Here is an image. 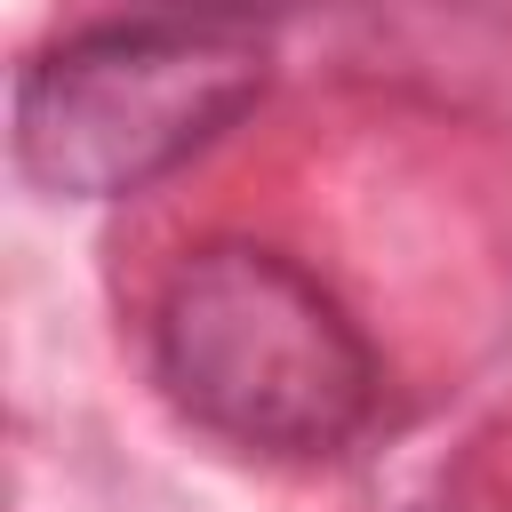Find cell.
<instances>
[{"mask_svg": "<svg viewBox=\"0 0 512 512\" xmlns=\"http://www.w3.org/2000/svg\"><path fill=\"white\" fill-rule=\"evenodd\" d=\"M160 384L176 408L240 448L320 456L360 432L376 360L352 312L280 248H192L160 288Z\"/></svg>", "mask_w": 512, "mask_h": 512, "instance_id": "6da1fadb", "label": "cell"}, {"mask_svg": "<svg viewBox=\"0 0 512 512\" xmlns=\"http://www.w3.org/2000/svg\"><path fill=\"white\" fill-rule=\"evenodd\" d=\"M264 96V48L240 24L152 16L48 48L16 88V160L64 200H120L208 152Z\"/></svg>", "mask_w": 512, "mask_h": 512, "instance_id": "7a4b0ae2", "label": "cell"}, {"mask_svg": "<svg viewBox=\"0 0 512 512\" xmlns=\"http://www.w3.org/2000/svg\"><path fill=\"white\" fill-rule=\"evenodd\" d=\"M176 16H208V24H240V16H264V8H288V0H168Z\"/></svg>", "mask_w": 512, "mask_h": 512, "instance_id": "3957f363", "label": "cell"}]
</instances>
